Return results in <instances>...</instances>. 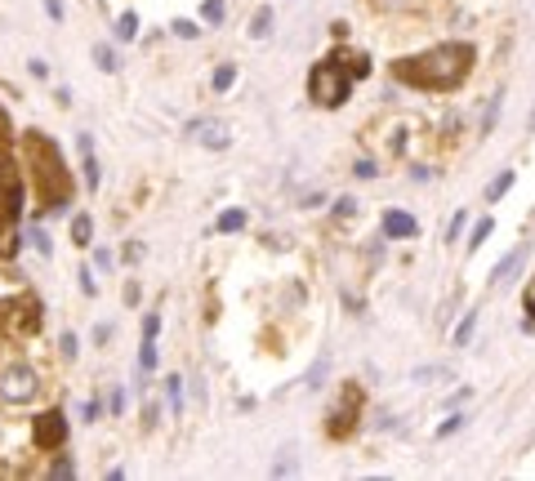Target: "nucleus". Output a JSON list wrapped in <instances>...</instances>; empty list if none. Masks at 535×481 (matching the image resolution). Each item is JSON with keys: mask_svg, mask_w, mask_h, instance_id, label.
Wrapping results in <instances>:
<instances>
[{"mask_svg": "<svg viewBox=\"0 0 535 481\" xmlns=\"http://www.w3.org/2000/svg\"><path fill=\"white\" fill-rule=\"evenodd\" d=\"M473 59H477V54H473V45H468V41H442V45H433V50L415 54V59L393 63V76H397L402 85H411V90L446 94V90H455V85H464V81H468Z\"/></svg>", "mask_w": 535, "mask_h": 481, "instance_id": "obj_1", "label": "nucleus"}, {"mask_svg": "<svg viewBox=\"0 0 535 481\" xmlns=\"http://www.w3.org/2000/svg\"><path fill=\"white\" fill-rule=\"evenodd\" d=\"M32 152L41 156V165H36V170H41V196L50 201V210H59L63 196H68V188H72V179L63 174V152H59L50 139H41V134L32 139Z\"/></svg>", "mask_w": 535, "mask_h": 481, "instance_id": "obj_2", "label": "nucleus"}, {"mask_svg": "<svg viewBox=\"0 0 535 481\" xmlns=\"http://www.w3.org/2000/svg\"><path fill=\"white\" fill-rule=\"evenodd\" d=\"M36 392H41L36 365H28V361L0 365V401L5 405H28V401H36Z\"/></svg>", "mask_w": 535, "mask_h": 481, "instance_id": "obj_3", "label": "nucleus"}, {"mask_svg": "<svg viewBox=\"0 0 535 481\" xmlns=\"http://www.w3.org/2000/svg\"><path fill=\"white\" fill-rule=\"evenodd\" d=\"M308 90H313V99H317V103L339 108V103L348 99V90H353V72H348V68H339V59H326L322 68H313Z\"/></svg>", "mask_w": 535, "mask_h": 481, "instance_id": "obj_4", "label": "nucleus"}, {"mask_svg": "<svg viewBox=\"0 0 535 481\" xmlns=\"http://www.w3.org/2000/svg\"><path fill=\"white\" fill-rule=\"evenodd\" d=\"M36 445H45V450H59L63 445V437H68V419L59 414V410H50V414H41L36 419Z\"/></svg>", "mask_w": 535, "mask_h": 481, "instance_id": "obj_5", "label": "nucleus"}, {"mask_svg": "<svg viewBox=\"0 0 535 481\" xmlns=\"http://www.w3.org/2000/svg\"><path fill=\"white\" fill-rule=\"evenodd\" d=\"M522 263H526V245H517V250H508V254H504V259H499V263L491 268V290H499V285H508V281H513V272H517Z\"/></svg>", "mask_w": 535, "mask_h": 481, "instance_id": "obj_6", "label": "nucleus"}, {"mask_svg": "<svg viewBox=\"0 0 535 481\" xmlns=\"http://www.w3.org/2000/svg\"><path fill=\"white\" fill-rule=\"evenodd\" d=\"M384 232H388V236H402V241H406V236H415V232H419V223H415V219H411L406 210H388V214H384Z\"/></svg>", "mask_w": 535, "mask_h": 481, "instance_id": "obj_7", "label": "nucleus"}, {"mask_svg": "<svg viewBox=\"0 0 535 481\" xmlns=\"http://www.w3.org/2000/svg\"><path fill=\"white\" fill-rule=\"evenodd\" d=\"M273 36V10H254V23H250V41H268Z\"/></svg>", "mask_w": 535, "mask_h": 481, "instance_id": "obj_8", "label": "nucleus"}, {"mask_svg": "<svg viewBox=\"0 0 535 481\" xmlns=\"http://www.w3.org/2000/svg\"><path fill=\"white\" fill-rule=\"evenodd\" d=\"M90 236H94V219H90V214H76V219H72V241H76V245H90Z\"/></svg>", "mask_w": 535, "mask_h": 481, "instance_id": "obj_9", "label": "nucleus"}, {"mask_svg": "<svg viewBox=\"0 0 535 481\" xmlns=\"http://www.w3.org/2000/svg\"><path fill=\"white\" fill-rule=\"evenodd\" d=\"M473 330H477V312H464V321L455 325V348H468V343H473Z\"/></svg>", "mask_w": 535, "mask_h": 481, "instance_id": "obj_10", "label": "nucleus"}, {"mask_svg": "<svg viewBox=\"0 0 535 481\" xmlns=\"http://www.w3.org/2000/svg\"><path fill=\"white\" fill-rule=\"evenodd\" d=\"M513 179H517V174H513V170H504V174H499V179H495V183L486 188V201L495 205L499 196H508V188H513Z\"/></svg>", "mask_w": 535, "mask_h": 481, "instance_id": "obj_11", "label": "nucleus"}, {"mask_svg": "<svg viewBox=\"0 0 535 481\" xmlns=\"http://www.w3.org/2000/svg\"><path fill=\"white\" fill-rule=\"evenodd\" d=\"M81 156H85V183L99 188V161H94V152H90V139H81Z\"/></svg>", "mask_w": 535, "mask_h": 481, "instance_id": "obj_12", "label": "nucleus"}, {"mask_svg": "<svg viewBox=\"0 0 535 481\" xmlns=\"http://www.w3.org/2000/svg\"><path fill=\"white\" fill-rule=\"evenodd\" d=\"M201 143H205V148H228V125H205Z\"/></svg>", "mask_w": 535, "mask_h": 481, "instance_id": "obj_13", "label": "nucleus"}, {"mask_svg": "<svg viewBox=\"0 0 535 481\" xmlns=\"http://www.w3.org/2000/svg\"><path fill=\"white\" fill-rule=\"evenodd\" d=\"M491 228H495L491 219H477V228H473V236H468V250H482V245H486V236H491Z\"/></svg>", "mask_w": 535, "mask_h": 481, "instance_id": "obj_14", "label": "nucleus"}, {"mask_svg": "<svg viewBox=\"0 0 535 481\" xmlns=\"http://www.w3.org/2000/svg\"><path fill=\"white\" fill-rule=\"evenodd\" d=\"M371 5H375V10H384V14H388V10H393V14H402V10H415L419 0H371Z\"/></svg>", "mask_w": 535, "mask_h": 481, "instance_id": "obj_15", "label": "nucleus"}, {"mask_svg": "<svg viewBox=\"0 0 535 481\" xmlns=\"http://www.w3.org/2000/svg\"><path fill=\"white\" fill-rule=\"evenodd\" d=\"M134 32H139V19H134V14H121V19H116V36H121V41H130Z\"/></svg>", "mask_w": 535, "mask_h": 481, "instance_id": "obj_16", "label": "nucleus"}, {"mask_svg": "<svg viewBox=\"0 0 535 481\" xmlns=\"http://www.w3.org/2000/svg\"><path fill=\"white\" fill-rule=\"evenodd\" d=\"M94 63H99L103 72H116V54H112L108 45H94Z\"/></svg>", "mask_w": 535, "mask_h": 481, "instance_id": "obj_17", "label": "nucleus"}, {"mask_svg": "<svg viewBox=\"0 0 535 481\" xmlns=\"http://www.w3.org/2000/svg\"><path fill=\"white\" fill-rule=\"evenodd\" d=\"M232 81H236V68H228V63H223V68L214 72V90L223 94V90H232Z\"/></svg>", "mask_w": 535, "mask_h": 481, "instance_id": "obj_18", "label": "nucleus"}, {"mask_svg": "<svg viewBox=\"0 0 535 481\" xmlns=\"http://www.w3.org/2000/svg\"><path fill=\"white\" fill-rule=\"evenodd\" d=\"M241 223H245V214H241V210H228V214L219 219V232H241Z\"/></svg>", "mask_w": 535, "mask_h": 481, "instance_id": "obj_19", "label": "nucleus"}, {"mask_svg": "<svg viewBox=\"0 0 535 481\" xmlns=\"http://www.w3.org/2000/svg\"><path fill=\"white\" fill-rule=\"evenodd\" d=\"M201 19H205V23H223V0H205V5H201Z\"/></svg>", "mask_w": 535, "mask_h": 481, "instance_id": "obj_20", "label": "nucleus"}, {"mask_svg": "<svg viewBox=\"0 0 535 481\" xmlns=\"http://www.w3.org/2000/svg\"><path fill=\"white\" fill-rule=\"evenodd\" d=\"M165 392H170V401H174V410H179V405H183V379L170 374V379H165Z\"/></svg>", "mask_w": 535, "mask_h": 481, "instance_id": "obj_21", "label": "nucleus"}, {"mask_svg": "<svg viewBox=\"0 0 535 481\" xmlns=\"http://www.w3.org/2000/svg\"><path fill=\"white\" fill-rule=\"evenodd\" d=\"M139 365H143V374H148V370L156 365V343H152V339L143 343V352H139Z\"/></svg>", "mask_w": 535, "mask_h": 481, "instance_id": "obj_22", "label": "nucleus"}, {"mask_svg": "<svg viewBox=\"0 0 535 481\" xmlns=\"http://www.w3.org/2000/svg\"><path fill=\"white\" fill-rule=\"evenodd\" d=\"M59 348H63V357H76V352H81V343H76V334H72V330L59 339Z\"/></svg>", "mask_w": 535, "mask_h": 481, "instance_id": "obj_23", "label": "nucleus"}, {"mask_svg": "<svg viewBox=\"0 0 535 481\" xmlns=\"http://www.w3.org/2000/svg\"><path fill=\"white\" fill-rule=\"evenodd\" d=\"M174 32H179L183 41H196V36H201V28H196V23H174Z\"/></svg>", "mask_w": 535, "mask_h": 481, "instance_id": "obj_24", "label": "nucleus"}, {"mask_svg": "<svg viewBox=\"0 0 535 481\" xmlns=\"http://www.w3.org/2000/svg\"><path fill=\"white\" fill-rule=\"evenodd\" d=\"M459 232H464V214H455V219H451V228H446V241H459Z\"/></svg>", "mask_w": 535, "mask_h": 481, "instance_id": "obj_25", "label": "nucleus"}, {"mask_svg": "<svg viewBox=\"0 0 535 481\" xmlns=\"http://www.w3.org/2000/svg\"><path fill=\"white\" fill-rule=\"evenodd\" d=\"M32 245H36V250H41V254H50V250H54V245H50V236H45V232H41V228H36V232H32Z\"/></svg>", "mask_w": 535, "mask_h": 481, "instance_id": "obj_26", "label": "nucleus"}, {"mask_svg": "<svg viewBox=\"0 0 535 481\" xmlns=\"http://www.w3.org/2000/svg\"><path fill=\"white\" fill-rule=\"evenodd\" d=\"M459 423H464V414H451V419H446V423H442V428H437V437H451V432H455V428H459Z\"/></svg>", "mask_w": 535, "mask_h": 481, "instance_id": "obj_27", "label": "nucleus"}, {"mask_svg": "<svg viewBox=\"0 0 535 481\" xmlns=\"http://www.w3.org/2000/svg\"><path fill=\"white\" fill-rule=\"evenodd\" d=\"M357 174H362V179H375L379 170H375V161H357Z\"/></svg>", "mask_w": 535, "mask_h": 481, "instance_id": "obj_28", "label": "nucleus"}, {"mask_svg": "<svg viewBox=\"0 0 535 481\" xmlns=\"http://www.w3.org/2000/svg\"><path fill=\"white\" fill-rule=\"evenodd\" d=\"M357 210H362V205H357L353 196H344V201H339V214H344V219H348V214H357Z\"/></svg>", "mask_w": 535, "mask_h": 481, "instance_id": "obj_29", "label": "nucleus"}, {"mask_svg": "<svg viewBox=\"0 0 535 481\" xmlns=\"http://www.w3.org/2000/svg\"><path fill=\"white\" fill-rule=\"evenodd\" d=\"M81 290H85V294H94V290H99V285H94V272H90V268L81 272Z\"/></svg>", "mask_w": 535, "mask_h": 481, "instance_id": "obj_30", "label": "nucleus"}, {"mask_svg": "<svg viewBox=\"0 0 535 481\" xmlns=\"http://www.w3.org/2000/svg\"><path fill=\"white\" fill-rule=\"evenodd\" d=\"M322 379H326V361H322V365L308 374V388H322Z\"/></svg>", "mask_w": 535, "mask_h": 481, "instance_id": "obj_31", "label": "nucleus"}, {"mask_svg": "<svg viewBox=\"0 0 535 481\" xmlns=\"http://www.w3.org/2000/svg\"><path fill=\"white\" fill-rule=\"evenodd\" d=\"M72 472H76L72 459H59V463H54V477H72Z\"/></svg>", "mask_w": 535, "mask_h": 481, "instance_id": "obj_32", "label": "nucleus"}, {"mask_svg": "<svg viewBox=\"0 0 535 481\" xmlns=\"http://www.w3.org/2000/svg\"><path fill=\"white\" fill-rule=\"evenodd\" d=\"M143 330H148V339H156V330H161V317H156V312H152V317H148V325H143Z\"/></svg>", "mask_w": 535, "mask_h": 481, "instance_id": "obj_33", "label": "nucleus"}, {"mask_svg": "<svg viewBox=\"0 0 535 481\" xmlns=\"http://www.w3.org/2000/svg\"><path fill=\"white\" fill-rule=\"evenodd\" d=\"M531 130H535V112H531Z\"/></svg>", "mask_w": 535, "mask_h": 481, "instance_id": "obj_34", "label": "nucleus"}]
</instances>
